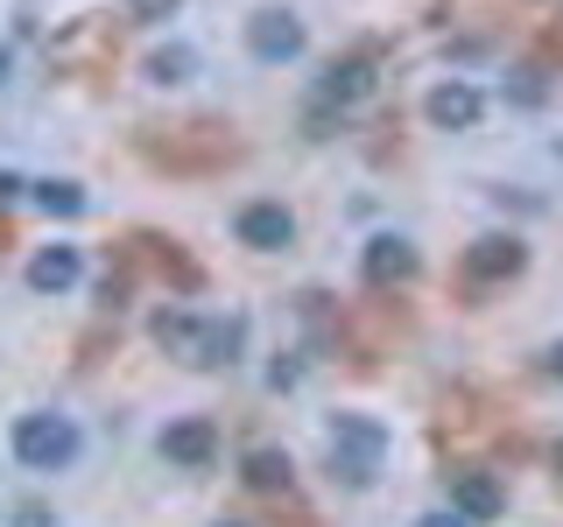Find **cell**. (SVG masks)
<instances>
[{
  "instance_id": "1",
  "label": "cell",
  "mask_w": 563,
  "mask_h": 527,
  "mask_svg": "<svg viewBox=\"0 0 563 527\" xmlns=\"http://www.w3.org/2000/svg\"><path fill=\"white\" fill-rule=\"evenodd\" d=\"M387 464V429L374 415H331V479L345 492H366Z\"/></svg>"
},
{
  "instance_id": "2",
  "label": "cell",
  "mask_w": 563,
  "mask_h": 527,
  "mask_svg": "<svg viewBox=\"0 0 563 527\" xmlns=\"http://www.w3.org/2000/svg\"><path fill=\"white\" fill-rule=\"evenodd\" d=\"M14 457H22L29 471H64L70 457H78V429H70V415H22V422H14Z\"/></svg>"
},
{
  "instance_id": "3",
  "label": "cell",
  "mask_w": 563,
  "mask_h": 527,
  "mask_svg": "<svg viewBox=\"0 0 563 527\" xmlns=\"http://www.w3.org/2000/svg\"><path fill=\"white\" fill-rule=\"evenodd\" d=\"M521 239L515 233H486V239H472L465 246V281L472 289H500V281H515L521 274Z\"/></svg>"
},
{
  "instance_id": "4",
  "label": "cell",
  "mask_w": 563,
  "mask_h": 527,
  "mask_svg": "<svg viewBox=\"0 0 563 527\" xmlns=\"http://www.w3.org/2000/svg\"><path fill=\"white\" fill-rule=\"evenodd\" d=\"M163 457L176 471H205L211 457H219V429H211V415H184L163 429Z\"/></svg>"
},
{
  "instance_id": "5",
  "label": "cell",
  "mask_w": 563,
  "mask_h": 527,
  "mask_svg": "<svg viewBox=\"0 0 563 527\" xmlns=\"http://www.w3.org/2000/svg\"><path fill=\"white\" fill-rule=\"evenodd\" d=\"M246 49H254L261 64H289L296 49H303V22L282 14V8H261L254 22H246Z\"/></svg>"
},
{
  "instance_id": "6",
  "label": "cell",
  "mask_w": 563,
  "mask_h": 527,
  "mask_svg": "<svg viewBox=\"0 0 563 527\" xmlns=\"http://www.w3.org/2000/svg\"><path fill=\"white\" fill-rule=\"evenodd\" d=\"M451 506L465 520H493L507 506V492H500V479L493 471H451Z\"/></svg>"
},
{
  "instance_id": "7",
  "label": "cell",
  "mask_w": 563,
  "mask_h": 527,
  "mask_svg": "<svg viewBox=\"0 0 563 527\" xmlns=\"http://www.w3.org/2000/svg\"><path fill=\"white\" fill-rule=\"evenodd\" d=\"M366 281H374V289H401V281H416V246L395 239V233H380L374 246H366Z\"/></svg>"
},
{
  "instance_id": "8",
  "label": "cell",
  "mask_w": 563,
  "mask_h": 527,
  "mask_svg": "<svg viewBox=\"0 0 563 527\" xmlns=\"http://www.w3.org/2000/svg\"><path fill=\"white\" fill-rule=\"evenodd\" d=\"M240 239L261 246V254H282V246L296 239V218H289L282 204H246V211H240Z\"/></svg>"
},
{
  "instance_id": "9",
  "label": "cell",
  "mask_w": 563,
  "mask_h": 527,
  "mask_svg": "<svg viewBox=\"0 0 563 527\" xmlns=\"http://www.w3.org/2000/svg\"><path fill=\"white\" fill-rule=\"evenodd\" d=\"M78 274H85L78 246H43V254L29 260V289H35V295H64V289H70Z\"/></svg>"
},
{
  "instance_id": "10",
  "label": "cell",
  "mask_w": 563,
  "mask_h": 527,
  "mask_svg": "<svg viewBox=\"0 0 563 527\" xmlns=\"http://www.w3.org/2000/svg\"><path fill=\"white\" fill-rule=\"evenodd\" d=\"M205 330H211V324H198L190 310H163V316H155V345L176 351V359H190V366L205 359Z\"/></svg>"
},
{
  "instance_id": "11",
  "label": "cell",
  "mask_w": 563,
  "mask_h": 527,
  "mask_svg": "<svg viewBox=\"0 0 563 527\" xmlns=\"http://www.w3.org/2000/svg\"><path fill=\"white\" fill-rule=\"evenodd\" d=\"M366 92H374V64H366V57L331 64L324 85H317V99H324V105H352V99H366Z\"/></svg>"
},
{
  "instance_id": "12",
  "label": "cell",
  "mask_w": 563,
  "mask_h": 527,
  "mask_svg": "<svg viewBox=\"0 0 563 527\" xmlns=\"http://www.w3.org/2000/svg\"><path fill=\"white\" fill-rule=\"evenodd\" d=\"M430 120H437V127H472V120H479V92H472L465 78L437 85V92H430Z\"/></svg>"
},
{
  "instance_id": "13",
  "label": "cell",
  "mask_w": 563,
  "mask_h": 527,
  "mask_svg": "<svg viewBox=\"0 0 563 527\" xmlns=\"http://www.w3.org/2000/svg\"><path fill=\"white\" fill-rule=\"evenodd\" d=\"M246 485H254V492H289V457H282V450H254V457H246Z\"/></svg>"
},
{
  "instance_id": "14",
  "label": "cell",
  "mask_w": 563,
  "mask_h": 527,
  "mask_svg": "<svg viewBox=\"0 0 563 527\" xmlns=\"http://www.w3.org/2000/svg\"><path fill=\"white\" fill-rule=\"evenodd\" d=\"M35 204H43L49 218H78V211H85V190L78 183H35Z\"/></svg>"
},
{
  "instance_id": "15",
  "label": "cell",
  "mask_w": 563,
  "mask_h": 527,
  "mask_svg": "<svg viewBox=\"0 0 563 527\" xmlns=\"http://www.w3.org/2000/svg\"><path fill=\"white\" fill-rule=\"evenodd\" d=\"M148 78H155V85H184V78H190V49H176V43L155 49V57H148Z\"/></svg>"
},
{
  "instance_id": "16",
  "label": "cell",
  "mask_w": 563,
  "mask_h": 527,
  "mask_svg": "<svg viewBox=\"0 0 563 527\" xmlns=\"http://www.w3.org/2000/svg\"><path fill=\"white\" fill-rule=\"evenodd\" d=\"M163 14H176V0H134V22H163Z\"/></svg>"
},
{
  "instance_id": "17",
  "label": "cell",
  "mask_w": 563,
  "mask_h": 527,
  "mask_svg": "<svg viewBox=\"0 0 563 527\" xmlns=\"http://www.w3.org/2000/svg\"><path fill=\"white\" fill-rule=\"evenodd\" d=\"M416 527H472V520H465V514L451 506V514H430V520H416Z\"/></svg>"
},
{
  "instance_id": "18",
  "label": "cell",
  "mask_w": 563,
  "mask_h": 527,
  "mask_svg": "<svg viewBox=\"0 0 563 527\" xmlns=\"http://www.w3.org/2000/svg\"><path fill=\"white\" fill-rule=\"evenodd\" d=\"M542 373H550V380H563V345H550V351H542Z\"/></svg>"
},
{
  "instance_id": "19",
  "label": "cell",
  "mask_w": 563,
  "mask_h": 527,
  "mask_svg": "<svg viewBox=\"0 0 563 527\" xmlns=\"http://www.w3.org/2000/svg\"><path fill=\"white\" fill-rule=\"evenodd\" d=\"M14 527H49V514H43V506H22V514H14Z\"/></svg>"
},
{
  "instance_id": "20",
  "label": "cell",
  "mask_w": 563,
  "mask_h": 527,
  "mask_svg": "<svg viewBox=\"0 0 563 527\" xmlns=\"http://www.w3.org/2000/svg\"><path fill=\"white\" fill-rule=\"evenodd\" d=\"M0 78H8V49H0Z\"/></svg>"
},
{
  "instance_id": "21",
  "label": "cell",
  "mask_w": 563,
  "mask_h": 527,
  "mask_svg": "<svg viewBox=\"0 0 563 527\" xmlns=\"http://www.w3.org/2000/svg\"><path fill=\"white\" fill-rule=\"evenodd\" d=\"M556 471H563V444H556Z\"/></svg>"
},
{
  "instance_id": "22",
  "label": "cell",
  "mask_w": 563,
  "mask_h": 527,
  "mask_svg": "<svg viewBox=\"0 0 563 527\" xmlns=\"http://www.w3.org/2000/svg\"><path fill=\"white\" fill-rule=\"evenodd\" d=\"M225 527H240V520H225Z\"/></svg>"
}]
</instances>
